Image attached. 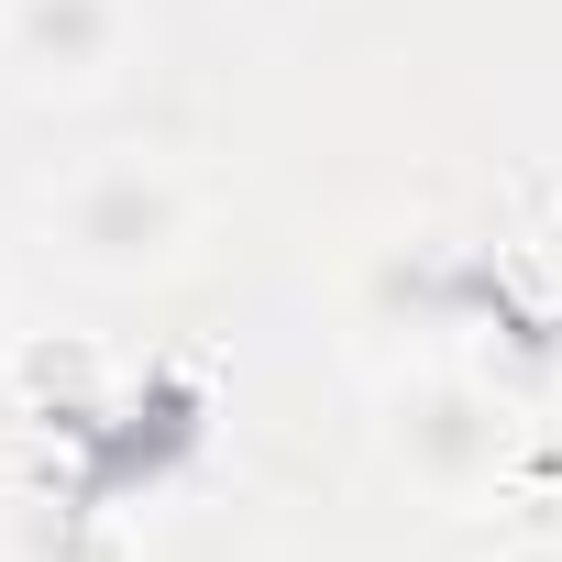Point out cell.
I'll list each match as a JSON object with an SVG mask.
<instances>
[{
  "label": "cell",
  "mask_w": 562,
  "mask_h": 562,
  "mask_svg": "<svg viewBox=\"0 0 562 562\" xmlns=\"http://www.w3.org/2000/svg\"><path fill=\"white\" fill-rule=\"evenodd\" d=\"M67 243L89 265H155L177 243V188L144 177V166H100V177L67 188Z\"/></svg>",
  "instance_id": "cell-1"
},
{
  "label": "cell",
  "mask_w": 562,
  "mask_h": 562,
  "mask_svg": "<svg viewBox=\"0 0 562 562\" xmlns=\"http://www.w3.org/2000/svg\"><path fill=\"white\" fill-rule=\"evenodd\" d=\"M12 56L34 78H100L122 45V0H12Z\"/></svg>",
  "instance_id": "cell-2"
}]
</instances>
